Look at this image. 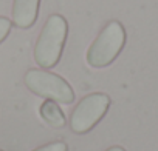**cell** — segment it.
<instances>
[{
  "mask_svg": "<svg viewBox=\"0 0 158 151\" xmlns=\"http://www.w3.org/2000/svg\"><path fill=\"white\" fill-rule=\"evenodd\" d=\"M67 149H68V146H67L65 142H62V140H56V142L45 143V145H42V146L33 149V151H67Z\"/></svg>",
  "mask_w": 158,
  "mask_h": 151,
  "instance_id": "52a82bcc",
  "label": "cell"
},
{
  "mask_svg": "<svg viewBox=\"0 0 158 151\" xmlns=\"http://www.w3.org/2000/svg\"><path fill=\"white\" fill-rule=\"evenodd\" d=\"M40 116L53 128H64L67 123V117H65L64 111L53 100H45L40 105Z\"/></svg>",
  "mask_w": 158,
  "mask_h": 151,
  "instance_id": "8992f818",
  "label": "cell"
},
{
  "mask_svg": "<svg viewBox=\"0 0 158 151\" xmlns=\"http://www.w3.org/2000/svg\"><path fill=\"white\" fill-rule=\"evenodd\" d=\"M67 36H68V23L65 17L60 14H51L47 19L34 46L36 63L45 69L56 66L60 60Z\"/></svg>",
  "mask_w": 158,
  "mask_h": 151,
  "instance_id": "6da1fadb",
  "label": "cell"
},
{
  "mask_svg": "<svg viewBox=\"0 0 158 151\" xmlns=\"http://www.w3.org/2000/svg\"><path fill=\"white\" fill-rule=\"evenodd\" d=\"M11 26H13V22L8 17L0 16V43L8 37V34L11 31Z\"/></svg>",
  "mask_w": 158,
  "mask_h": 151,
  "instance_id": "ba28073f",
  "label": "cell"
},
{
  "mask_svg": "<svg viewBox=\"0 0 158 151\" xmlns=\"http://www.w3.org/2000/svg\"><path fill=\"white\" fill-rule=\"evenodd\" d=\"M40 0H13V23L20 29L31 28L39 16Z\"/></svg>",
  "mask_w": 158,
  "mask_h": 151,
  "instance_id": "5b68a950",
  "label": "cell"
},
{
  "mask_svg": "<svg viewBox=\"0 0 158 151\" xmlns=\"http://www.w3.org/2000/svg\"><path fill=\"white\" fill-rule=\"evenodd\" d=\"M107 151H126L123 146H112V148H109Z\"/></svg>",
  "mask_w": 158,
  "mask_h": 151,
  "instance_id": "9c48e42d",
  "label": "cell"
},
{
  "mask_svg": "<svg viewBox=\"0 0 158 151\" xmlns=\"http://www.w3.org/2000/svg\"><path fill=\"white\" fill-rule=\"evenodd\" d=\"M110 97L104 93H92L81 99L70 116V128L76 134H85L106 116Z\"/></svg>",
  "mask_w": 158,
  "mask_h": 151,
  "instance_id": "277c9868",
  "label": "cell"
},
{
  "mask_svg": "<svg viewBox=\"0 0 158 151\" xmlns=\"http://www.w3.org/2000/svg\"><path fill=\"white\" fill-rule=\"evenodd\" d=\"M126 45V29L118 20L109 22L87 51V63L92 68L112 65Z\"/></svg>",
  "mask_w": 158,
  "mask_h": 151,
  "instance_id": "7a4b0ae2",
  "label": "cell"
},
{
  "mask_svg": "<svg viewBox=\"0 0 158 151\" xmlns=\"http://www.w3.org/2000/svg\"><path fill=\"white\" fill-rule=\"evenodd\" d=\"M25 85L31 93L47 100L64 105L74 102V91L70 83L54 72L44 69H30L25 74Z\"/></svg>",
  "mask_w": 158,
  "mask_h": 151,
  "instance_id": "3957f363",
  "label": "cell"
},
{
  "mask_svg": "<svg viewBox=\"0 0 158 151\" xmlns=\"http://www.w3.org/2000/svg\"><path fill=\"white\" fill-rule=\"evenodd\" d=\"M0 151H3V149H0Z\"/></svg>",
  "mask_w": 158,
  "mask_h": 151,
  "instance_id": "30bf717a",
  "label": "cell"
}]
</instances>
